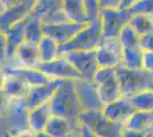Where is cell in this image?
I'll return each instance as SVG.
<instances>
[{
    "label": "cell",
    "mask_w": 153,
    "mask_h": 137,
    "mask_svg": "<svg viewBox=\"0 0 153 137\" xmlns=\"http://www.w3.org/2000/svg\"><path fill=\"white\" fill-rule=\"evenodd\" d=\"M48 104L53 116L69 120H78L83 112L76 96L73 79H65L61 82Z\"/></svg>",
    "instance_id": "6da1fadb"
},
{
    "label": "cell",
    "mask_w": 153,
    "mask_h": 137,
    "mask_svg": "<svg viewBox=\"0 0 153 137\" xmlns=\"http://www.w3.org/2000/svg\"><path fill=\"white\" fill-rule=\"evenodd\" d=\"M1 107V129L17 136L21 133L30 129L29 126V112L24 99H13L2 96Z\"/></svg>",
    "instance_id": "7a4b0ae2"
},
{
    "label": "cell",
    "mask_w": 153,
    "mask_h": 137,
    "mask_svg": "<svg viewBox=\"0 0 153 137\" xmlns=\"http://www.w3.org/2000/svg\"><path fill=\"white\" fill-rule=\"evenodd\" d=\"M122 95L131 97L145 90H153V73L145 69H129L125 65L117 67Z\"/></svg>",
    "instance_id": "3957f363"
},
{
    "label": "cell",
    "mask_w": 153,
    "mask_h": 137,
    "mask_svg": "<svg viewBox=\"0 0 153 137\" xmlns=\"http://www.w3.org/2000/svg\"><path fill=\"white\" fill-rule=\"evenodd\" d=\"M103 32L101 20L89 22L87 25L76 34L68 44L59 46L61 55L74 50H95L103 42Z\"/></svg>",
    "instance_id": "277c9868"
},
{
    "label": "cell",
    "mask_w": 153,
    "mask_h": 137,
    "mask_svg": "<svg viewBox=\"0 0 153 137\" xmlns=\"http://www.w3.org/2000/svg\"><path fill=\"white\" fill-rule=\"evenodd\" d=\"M79 121L100 137H121L126 124L110 120L101 111H83Z\"/></svg>",
    "instance_id": "5b68a950"
},
{
    "label": "cell",
    "mask_w": 153,
    "mask_h": 137,
    "mask_svg": "<svg viewBox=\"0 0 153 137\" xmlns=\"http://www.w3.org/2000/svg\"><path fill=\"white\" fill-rule=\"evenodd\" d=\"M93 80L97 86L101 99L104 104L111 103L123 96L120 82L118 79V74H117V69L101 67L96 72Z\"/></svg>",
    "instance_id": "8992f818"
},
{
    "label": "cell",
    "mask_w": 153,
    "mask_h": 137,
    "mask_svg": "<svg viewBox=\"0 0 153 137\" xmlns=\"http://www.w3.org/2000/svg\"><path fill=\"white\" fill-rule=\"evenodd\" d=\"M133 16L130 9L125 8H102L101 23L104 38H119L123 27L129 24Z\"/></svg>",
    "instance_id": "52a82bcc"
},
{
    "label": "cell",
    "mask_w": 153,
    "mask_h": 137,
    "mask_svg": "<svg viewBox=\"0 0 153 137\" xmlns=\"http://www.w3.org/2000/svg\"><path fill=\"white\" fill-rule=\"evenodd\" d=\"M100 67H113L122 65L123 47L119 38H104L101 46L96 49Z\"/></svg>",
    "instance_id": "ba28073f"
},
{
    "label": "cell",
    "mask_w": 153,
    "mask_h": 137,
    "mask_svg": "<svg viewBox=\"0 0 153 137\" xmlns=\"http://www.w3.org/2000/svg\"><path fill=\"white\" fill-rule=\"evenodd\" d=\"M76 96L82 106L83 111H101L104 103L101 99L97 86L94 80L79 78L74 80Z\"/></svg>",
    "instance_id": "9c48e42d"
},
{
    "label": "cell",
    "mask_w": 153,
    "mask_h": 137,
    "mask_svg": "<svg viewBox=\"0 0 153 137\" xmlns=\"http://www.w3.org/2000/svg\"><path fill=\"white\" fill-rule=\"evenodd\" d=\"M66 59L72 63L78 72L81 74V78L87 80H93L96 72L101 67L97 62L95 50H74L63 54Z\"/></svg>",
    "instance_id": "30bf717a"
},
{
    "label": "cell",
    "mask_w": 153,
    "mask_h": 137,
    "mask_svg": "<svg viewBox=\"0 0 153 137\" xmlns=\"http://www.w3.org/2000/svg\"><path fill=\"white\" fill-rule=\"evenodd\" d=\"M38 0H19L14 6L1 10L0 16V29L5 32L9 27L26 20L34 10Z\"/></svg>",
    "instance_id": "8fae6325"
},
{
    "label": "cell",
    "mask_w": 153,
    "mask_h": 137,
    "mask_svg": "<svg viewBox=\"0 0 153 137\" xmlns=\"http://www.w3.org/2000/svg\"><path fill=\"white\" fill-rule=\"evenodd\" d=\"M37 69L42 71L45 74H47L51 79H79L81 78V74L78 72L74 66L72 65L69 59L65 56L61 55L56 59L47 62V63H40Z\"/></svg>",
    "instance_id": "7c38bea8"
},
{
    "label": "cell",
    "mask_w": 153,
    "mask_h": 137,
    "mask_svg": "<svg viewBox=\"0 0 153 137\" xmlns=\"http://www.w3.org/2000/svg\"><path fill=\"white\" fill-rule=\"evenodd\" d=\"M1 38L5 41V62L1 66L9 65L13 63L19 46L26 41L25 20L9 27L5 32H1Z\"/></svg>",
    "instance_id": "4fadbf2b"
},
{
    "label": "cell",
    "mask_w": 153,
    "mask_h": 137,
    "mask_svg": "<svg viewBox=\"0 0 153 137\" xmlns=\"http://www.w3.org/2000/svg\"><path fill=\"white\" fill-rule=\"evenodd\" d=\"M62 81L63 80L61 79H51L49 82L44 84V85L31 86L27 95L23 98L27 109L32 110V109L48 104L55 90L58 88V86L61 85Z\"/></svg>",
    "instance_id": "5bb4252c"
},
{
    "label": "cell",
    "mask_w": 153,
    "mask_h": 137,
    "mask_svg": "<svg viewBox=\"0 0 153 137\" xmlns=\"http://www.w3.org/2000/svg\"><path fill=\"white\" fill-rule=\"evenodd\" d=\"M86 25L87 24H79L70 21L44 24V33L45 36L53 38L59 46H63L73 39L76 33L82 30Z\"/></svg>",
    "instance_id": "9a60e30c"
},
{
    "label": "cell",
    "mask_w": 153,
    "mask_h": 137,
    "mask_svg": "<svg viewBox=\"0 0 153 137\" xmlns=\"http://www.w3.org/2000/svg\"><path fill=\"white\" fill-rule=\"evenodd\" d=\"M137 111L131 104L130 99L128 97L122 96L121 98L113 101L111 103L104 104L102 109L103 114L110 120L115 121V122H121V124H127V121L131 118V116Z\"/></svg>",
    "instance_id": "2e32d148"
},
{
    "label": "cell",
    "mask_w": 153,
    "mask_h": 137,
    "mask_svg": "<svg viewBox=\"0 0 153 137\" xmlns=\"http://www.w3.org/2000/svg\"><path fill=\"white\" fill-rule=\"evenodd\" d=\"M31 86L24 79L12 74L1 73V95L13 99H23L27 95Z\"/></svg>",
    "instance_id": "e0dca14e"
},
{
    "label": "cell",
    "mask_w": 153,
    "mask_h": 137,
    "mask_svg": "<svg viewBox=\"0 0 153 137\" xmlns=\"http://www.w3.org/2000/svg\"><path fill=\"white\" fill-rule=\"evenodd\" d=\"M64 0H38L34 12L38 13L44 24H53L65 22L66 16L63 10Z\"/></svg>",
    "instance_id": "ac0fdd59"
},
{
    "label": "cell",
    "mask_w": 153,
    "mask_h": 137,
    "mask_svg": "<svg viewBox=\"0 0 153 137\" xmlns=\"http://www.w3.org/2000/svg\"><path fill=\"white\" fill-rule=\"evenodd\" d=\"M1 73H12L24 79L30 86L44 85L49 82L51 79L40 71L37 67H27L21 65H4L1 66Z\"/></svg>",
    "instance_id": "d6986e66"
},
{
    "label": "cell",
    "mask_w": 153,
    "mask_h": 137,
    "mask_svg": "<svg viewBox=\"0 0 153 137\" xmlns=\"http://www.w3.org/2000/svg\"><path fill=\"white\" fill-rule=\"evenodd\" d=\"M40 63H41V59H40V52H39V44L26 40L19 46V48L15 54L13 63L9 65L37 67Z\"/></svg>",
    "instance_id": "ffe728a7"
},
{
    "label": "cell",
    "mask_w": 153,
    "mask_h": 137,
    "mask_svg": "<svg viewBox=\"0 0 153 137\" xmlns=\"http://www.w3.org/2000/svg\"><path fill=\"white\" fill-rule=\"evenodd\" d=\"M79 122H80L79 119L69 120V119H64L56 116H51L47 124L45 133L53 137H68Z\"/></svg>",
    "instance_id": "44dd1931"
},
{
    "label": "cell",
    "mask_w": 153,
    "mask_h": 137,
    "mask_svg": "<svg viewBox=\"0 0 153 137\" xmlns=\"http://www.w3.org/2000/svg\"><path fill=\"white\" fill-rule=\"evenodd\" d=\"M126 129L147 135L153 129V112L136 111L127 121Z\"/></svg>",
    "instance_id": "7402d4cb"
},
{
    "label": "cell",
    "mask_w": 153,
    "mask_h": 137,
    "mask_svg": "<svg viewBox=\"0 0 153 137\" xmlns=\"http://www.w3.org/2000/svg\"><path fill=\"white\" fill-rule=\"evenodd\" d=\"M63 10L66 20L79 24H88L89 20L82 0H64Z\"/></svg>",
    "instance_id": "603a6c76"
},
{
    "label": "cell",
    "mask_w": 153,
    "mask_h": 137,
    "mask_svg": "<svg viewBox=\"0 0 153 137\" xmlns=\"http://www.w3.org/2000/svg\"><path fill=\"white\" fill-rule=\"evenodd\" d=\"M51 111L49 104H45L36 109H32L29 112V126L33 133L45 131L47 124L51 118Z\"/></svg>",
    "instance_id": "cb8c5ba5"
},
{
    "label": "cell",
    "mask_w": 153,
    "mask_h": 137,
    "mask_svg": "<svg viewBox=\"0 0 153 137\" xmlns=\"http://www.w3.org/2000/svg\"><path fill=\"white\" fill-rule=\"evenodd\" d=\"M45 36L44 33V22L41 16L34 10L25 20V37L27 41L37 42L42 39Z\"/></svg>",
    "instance_id": "d4e9b609"
},
{
    "label": "cell",
    "mask_w": 153,
    "mask_h": 137,
    "mask_svg": "<svg viewBox=\"0 0 153 137\" xmlns=\"http://www.w3.org/2000/svg\"><path fill=\"white\" fill-rule=\"evenodd\" d=\"M39 52L41 63L51 62L57 59L58 56H61L59 45L48 36H44L42 39L39 41Z\"/></svg>",
    "instance_id": "484cf974"
},
{
    "label": "cell",
    "mask_w": 153,
    "mask_h": 137,
    "mask_svg": "<svg viewBox=\"0 0 153 137\" xmlns=\"http://www.w3.org/2000/svg\"><path fill=\"white\" fill-rule=\"evenodd\" d=\"M129 25L134 29L140 37L153 33V17L144 14H133L129 21Z\"/></svg>",
    "instance_id": "4316f807"
},
{
    "label": "cell",
    "mask_w": 153,
    "mask_h": 137,
    "mask_svg": "<svg viewBox=\"0 0 153 137\" xmlns=\"http://www.w3.org/2000/svg\"><path fill=\"white\" fill-rule=\"evenodd\" d=\"M119 39L121 41L123 50L143 49L140 45V36L129 24L123 27V30L119 36Z\"/></svg>",
    "instance_id": "83f0119b"
},
{
    "label": "cell",
    "mask_w": 153,
    "mask_h": 137,
    "mask_svg": "<svg viewBox=\"0 0 153 137\" xmlns=\"http://www.w3.org/2000/svg\"><path fill=\"white\" fill-rule=\"evenodd\" d=\"M130 99L131 104L137 111H151L153 112V90H145L136 94Z\"/></svg>",
    "instance_id": "f1b7e54d"
},
{
    "label": "cell",
    "mask_w": 153,
    "mask_h": 137,
    "mask_svg": "<svg viewBox=\"0 0 153 137\" xmlns=\"http://www.w3.org/2000/svg\"><path fill=\"white\" fill-rule=\"evenodd\" d=\"M87 16L89 22H96L100 21L101 19V12H102V7L100 4V0H82Z\"/></svg>",
    "instance_id": "f546056e"
},
{
    "label": "cell",
    "mask_w": 153,
    "mask_h": 137,
    "mask_svg": "<svg viewBox=\"0 0 153 137\" xmlns=\"http://www.w3.org/2000/svg\"><path fill=\"white\" fill-rule=\"evenodd\" d=\"M129 9L133 14H144L153 17V0H137Z\"/></svg>",
    "instance_id": "4dcf8cb0"
},
{
    "label": "cell",
    "mask_w": 153,
    "mask_h": 137,
    "mask_svg": "<svg viewBox=\"0 0 153 137\" xmlns=\"http://www.w3.org/2000/svg\"><path fill=\"white\" fill-rule=\"evenodd\" d=\"M140 45L144 52H153V33L140 37Z\"/></svg>",
    "instance_id": "1f68e13d"
},
{
    "label": "cell",
    "mask_w": 153,
    "mask_h": 137,
    "mask_svg": "<svg viewBox=\"0 0 153 137\" xmlns=\"http://www.w3.org/2000/svg\"><path fill=\"white\" fill-rule=\"evenodd\" d=\"M143 69L153 73V52L143 53Z\"/></svg>",
    "instance_id": "d6a6232c"
},
{
    "label": "cell",
    "mask_w": 153,
    "mask_h": 137,
    "mask_svg": "<svg viewBox=\"0 0 153 137\" xmlns=\"http://www.w3.org/2000/svg\"><path fill=\"white\" fill-rule=\"evenodd\" d=\"M123 0H100L102 8H121Z\"/></svg>",
    "instance_id": "836d02e7"
},
{
    "label": "cell",
    "mask_w": 153,
    "mask_h": 137,
    "mask_svg": "<svg viewBox=\"0 0 153 137\" xmlns=\"http://www.w3.org/2000/svg\"><path fill=\"white\" fill-rule=\"evenodd\" d=\"M78 137H100V136H97L96 134H94L93 131L90 130L89 128H87L86 126H83V124H80V128H79Z\"/></svg>",
    "instance_id": "e575fe53"
},
{
    "label": "cell",
    "mask_w": 153,
    "mask_h": 137,
    "mask_svg": "<svg viewBox=\"0 0 153 137\" xmlns=\"http://www.w3.org/2000/svg\"><path fill=\"white\" fill-rule=\"evenodd\" d=\"M19 0H0V5H1V10L7 9L9 7L14 6L16 2H19Z\"/></svg>",
    "instance_id": "d590c367"
},
{
    "label": "cell",
    "mask_w": 153,
    "mask_h": 137,
    "mask_svg": "<svg viewBox=\"0 0 153 137\" xmlns=\"http://www.w3.org/2000/svg\"><path fill=\"white\" fill-rule=\"evenodd\" d=\"M145 136H146L145 134H140V133H135V131L126 129L121 137H145Z\"/></svg>",
    "instance_id": "8d00e7d4"
},
{
    "label": "cell",
    "mask_w": 153,
    "mask_h": 137,
    "mask_svg": "<svg viewBox=\"0 0 153 137\" xmlns=\"http://www.w3.org/2000/svg\"><path fill=\"white\" fill-rule=\"evenodd\" d=\"M136 1H137V0H123V1H122L121 8H125V9H129V8H131V7L134 6Z\"/></svg>",
    "instance_id": "74e56055"
},
{
    "label": "cell",
    "mask_w": 153,
    "mask_h": 137,
    "mask_svg": "<svg viewBox=\"0 0 153 137\" xmlns=\"http://www.w3.org/2000/svg\"><path fill=\"white\" fill-rule=\"evenodd\" d=\"M14 137H36V133H33L31 129H29V130L23 131V133H21L19 135L14 136Z\"/></svg>",
    "instance_id": "f35d334b"
},
{
    "label": "cell",
    "mask_w": 153,
    "mask_h": 137,
    "mask_svg": "<svg viewBox=\"0 0 153 137\" xmlns=\"http://www.w3.org/2000/svg\"><path fill=\"white\" fill-rule=\"evenodd\" d=\"M1 137H14V136H12L10 134H8L6 131H1Z\"/></svg>",
    "instance_id": "ab89813d"
},
{
    "label": "cell",
    "mask_w": 153,
    "mask_h": 137,
    "mask_svg": "<svg viewBox=\"0 0 153 137\" xmlns=\"http://www.w3.org/2000/svg\"><path fill=\"white\" fill-rule=\"evenodd\" d=\"M147 136H149V137H153V129L151 131H150L149 134H147Z\"/></svg>",
    "instance_id": "60d3db41"
},
{
    "label": "cell",
    "mask_w": 153,
    "mask_h": 137,
    "mask_svg": "<svg viewBox=\"0 0 153 137\" xmlns=\"http://www.w3.org/2000/svg\"><path fill=\"white\" fill-rule=\"evenodd\" d=\"M145 137H149V136H147V135H146V136H145Z\"/></svg>",
    "instance_id": "b9f144b4"
}]
</instances>
